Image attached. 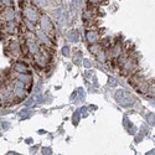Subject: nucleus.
I'll use <instances>...</instances> for the list:
<instances>
[{
    "label": "nucleus",
    "instance_id": "1",
    "mask_svg": "<svg viewBox=\"0 0 155 155\" xmlns=\"http://www.w3.org/2000/svg\"><path fill=\"white\" fill-rule=\"evenodd\" d=\"M114 98L122 107L129 108L134 104V98L129 94V92H125V91H122V89L117 91V93L114 94Z\"/></svg>",
    "mask_w": 155,
    "mask_h": 155
},
{
    "label": "nucleus",
    "instance_id": "2",
    "mask_svg": "<svg viewBox=\"0 0 155 155\" xmlns=\"http://www.w3.org/2000/svg\"><path fill=\"white\" fill-rule=\"evenodd\" d=\"M23 13L25 15V18H26L30 23H36L40 19V14L37 11V9H35L34 6H25L23 9Z\"/></svg>",
    "mask_w": 155,
    "mask_h": 155
},
{
    "label": "nucleus",
    "instance_id": "3",
    "mask_svg": "<svg viewBox=\"0 0 155 155\" xmlns=\"http://www.w3.org/2000/svg\"><path fill=\"white\" fill-rule=\"evenodd\" d=\"M40 27L46 34H49L54 30V25L49 19V16H46V15H41L40 16Z\"/></svg>",
    "mask_w": 155,
    "mask_h": 155
},
{
    "label": "nucleus",
    "instance_id": "4",
    "mask_svg": "<svg viewBox=\"0 0 155 155\" xmlns=\"http://www.w3.org/2000/svg\"><path fill=\"white\" fill-rule=\"evenodd\" d=\"M122 66H123V73H125V72H133L137 67V61L134 57H128L123 61Z\"/></svg>",
    "mask_w": 155,
    "mask_h": 155
},
{
    "label": "nucleus",
    "instance_id": "5",
    "mask_svg": "<svg viewBox=\"0 0 155 155\" xmlns=\"http://www.w3.org/2000/svg\"><path fill=\"white\" fill-rule=\"evenodd\" d=\"M26 44H27V49L30 54H32V55L39 54V45L36 44V40L34 37H29L26 40Z\"/></svg>",
    "mask_w": 155,
    "mask_h": 155
},
{
    "label": "nucleus",
    "instance_id": "6",
    "mask_svg": "<svg viewBox=\"0 0 155 155\" xmlns=\"http://www.w3.org/2000/svg\"><path fill=\"white\" fill-rule=\"evenodd\" d=\"M86 40H87V42H88L89 45L96 44L97 40H98V32L94 31V30L87 31V32H86Z\"/></svg>",
    "mask_w": 155,
    "mask_h": 155
},
{
    "label": "nucleus",
    "instance_id": "7",
    "mask_svg": "<svg viewBox=\"0 0 155 155\" xmlns=\"http://www.w3.org/2000/svg\"><path fill=\"white\" fill-rule=\"evenodd\" d=\"M13 94L18 98V99H23V98L26 96V91H25V87H20V86H14L13 89Z\"/></svg>",
    "mask_w": 155,
    "mask_h": 155
},
{
    "label": "nucleus",
    "instance_id": "8",
    "mask_svg": "<svg viewBox=\"0 0 155 155\" xmlns=\"http://www.w3.org/2000/svg\"><path fill=\"white\" fill-rule=\"evenodd\" d=\"M122 54H123V47H122V45H120V44H116L114 47L112 49V52H111L112 57H113V58H119Z\"/></svg>",
    "mask_w": 155,
    "mask_h": 155
},
{
    "label": "nucleus",
    "instance_id": "9",
    "mask_svg": "<svg viewBox=\"0 0 155 155\" xmlns=\"http://www.w3.org/2000/svg\"><path fill=\"white\" fill-rule=\"evenodd\" d=\"M149 87H150V83L149 82H145V81H142L140 83H139L137 86V88L138 91L142 93V94H148V92H149Z\"/></svg>",
    "mask_w": 155,
    "mask_h": 155
},
{
    "label": "nucleus",
    "instance_id": "10",
    "mask_svg": "<svg viewBox=\"0 0 155 155\" xmlns=\"http://www.w3.org/2000/svg\"><path fill=\"white\" fill-rule=\"evenodd\" d=\"M16 80L24 82L25 85H29V83H31V81H32V78H31V76H30L29 73H26V72L19 73V75H18V77H16Z\"/></svg>",
    "mask_w": 155,
    "mask_h": 155
},
{
    "label": "nucleus",
    "instance_id": "11",
    "mask_svg": "<svg viewBox=\"0 0 155 155\" xmlns=\"http://www.w3.org/2000/svg\"><path fill=\"white\" fill-rule=\"evenodd\" d=\"M9 52L14 55V56H19L20 55V47H19V44L15 42V41H13L11 44H10L9 46Z\"/></svg>",
    "mask_w": 155,
    "mask_h": 155
},
{
    "label": "nucleus",
    "instance_id": "12",
    "mask_svg": "<svg viewBox=\"0 0 155 155\" xmlns=\"http://www.w3.org/2000/svg\"><path fill=\"white\" fill-rule=\"evenodd\" d=\"M36 56V63L40 65V66H45L46 63H47V56H46L45 54H37L35 55Z\"/></svg>",
    "mask_w": 155,
    "mask_h": 155
},
{
    "label": "nucleus",
    "instance_id": "13",
    "mask_svg": "<svg viewBox=\"0 0 155 155\" xmlns=\"http://www.w3.org/2000/svg\"><path fill=\"white\" fill-rule=\"evenodd\" d=\"M14 70L16 71L18 73H23V72H26L27 71V65L24 63V62H18V63H15Z\"/></svg>",
    "mask_w": 155,
    "mask_h": 155
},
{
    "label": "nucleus",
    "instance_id": "14",
    "mask_svg": "<svg viewBox=\"0 0 155 155\" xmlns=\"http://www.w3.org/2000/svg\"><path fill=\"white\" fill-rule=\"evenodd\" d=\"M37 36H39V39L42 41V42L45 44V45H51V40L49 39V36L46 35V32H44L42 30L40 31V32H37Z\"/></svg>",
    "mask_w": 155,
    "mask_h": 155
},
{
    "label": "nucleus",
    "instance_id": "15",
    "mask_svg": "<svg viewBox=\"0 0 155 155\" xmlns=\"http://www.w3.org/2000/svg\"><path fill=\"white\" fill-rule=\"evenodd\" d=\"M3 16L6 19V20H13L15 18V13H14V10L13 9H5L4 10V13H3Z\"/></svg>",
    "mask_w": 155,
    "mask_h": 155
},
{
    "label": "nucleus",
    "instance_id": "16",
    "mask_svg": "<svg viewBox=\"0 0 155 155\" xmlns=\"http://www.w3.org/2000/svg\"><path fill=\"white\" fill-rule=\"evenodd\" d=\"M96 58H97V61H98V62H101V63H104L106 60H107V55H106L104 51L101 50L99 52H98V54L96 55Z\"/></svg>",
    "mask_w": 155,
    "mask_h": 155
},
{
    "label": "nucleus",
    "instance_id": "17",
    "mask_svg": "<svg viewBox=\"0 0 155 155\" xmlns=\"http://www.w3.org/2000/svg\"><path fill=\"white\" fill-rule=\"evenodd\" d=\"M102 50V46L101 45H98V44H92V45H89V51H91V54H93V55H97L99 51Z\"/></svg>",
    "mask_w": 155,
    "mask_h": 155
},
{
    "label": "nucleus",
    "instance_id": "18",
    "mask_svg": "<svg viewBox=\"0 0 155 155\" xmlns=\"http://www.w3.org/2000/svg\"><path fill=\"white\" fill-rule=\"evenodd\" d=\"M67 37H68V40H71L72 42H77V41H78V34H77V31L72 30V31H70V32H68Z\"/></svg>",
    "mask_w": 155,
    "mask_h": 155
},
{
    "label": "nucleus",
    "instance_id": "19",
    "mask_svg": "<svg viewBox=\"0 0 155 155\" xmlns=\"http://www.w3.org/2000/svg\"><path fill=\"white\" fill-rule=\"evenodd\" d=\"M145 119H147V122L150 124V125H155V114H148L147 117H145Z\"/></svg>",
    "mask_w": 155,
    "mask_h": 155
},
{
    "label": "nucleus",
    "instance_id": "20",
    "mask_svg": "<svg viewBox=\"0 0 155 155\" xmlns=\"http://www.w3.org/2000/svg\"><path fill=\"white\" fill-rule=\"evenodd\" d=\"M73 61L76 62V63H80V62L82 61V54L80 52V51H77V52H76L75 57H73Z\"/></svg>",
    "mask_w": 155,
    "mask_h": 155
},
{
    "label": "nucleus",
    "instance_id": "21",
    "mask_svg": "<svg viewBox=\"0 0 155 155\" xmlns=\"http://www.w3.org/2000/svg\"><path fill=\"white\" fill-rule=\"evenodd\" d=\"M72 120H73V124L75 125H77L78 124V120H80V112H76L73 117H72Z\"/></svg>",
    "mask_w": 155,
    "mask_h": 155
},
{
    "label": "nucleus",
    "instance_id": "22",
    "mask_svg": "<svg viewBox=\"0 0 155 155\" xmlns=\"http://www.w3.org/2000/svg\"><path fill=\"white\" fill-rule=\"evenodd\" d=\"M62 55H63V56H68L70 55V47H68V46H65V47L62 49Z\"/></svg>",
    "mask_w": 155,
    "mask_h": 155
},
{
    "label": "nucleus",
    "instance_id": "23",
    "mask_svg": "<svg viewBox=\"0 0 155 155\" xmlns=\"http://www.w3.org/2000/svg\"><path fill=\"white\" fill-rule=\"evenodd\" d=\"M1 3H3L4 5H6V6H11V5H13V1H11V0H1Z\"/></svg>",
    "mask_w": 155,
    "mask_h": 155
},
{
    "label": "nucleus",
    "instance_id": "24",
    "mask_svg": "<svg viewBox=\"0 0 155 155\" xmlns=\"http://www.w3.org/2000/svg\"><path fill=\"white\" fill-rule=\"evenodd\" d=\"M83 65H85V67H87V68H89V67H91V62L88 60H85L83 61Z\"/></svg>",
    "mask_w": 155,
    "mask_h": 155
},
{
    "label": "nucleus",
    "instance_id": "25",
    "mask_svg": "<svg viewBox=\"0 0 155 155\" xmlns=\"http://www.w3.org/2000/svg\"><path fill=\"white\" fill-rule=\"evenodd\" d=\"M88 1H89L91 4H93V5H96V4H99L102 0H88Z\"/></svg>",
    "mask_w": 155,
    "mask_h": 155
},
{
    "label": "nucleus",
    "instance_id": "26",
    "mask_svg": "<svg viewBox=\"0 0 155 155\" xmlns=\"http://www.w3.org/2000/svg\"><path fill=\"white\" fill-rule=\"evenodd\" d=\"M40 91H41V85L39 83V85H37V87H35V93H39Z\"/></svg>",
    "mask_w": 155,
    "mask_h": 155
},
{
    "label": "nucleus",
    "instance_id": "27",
    "mask_svg": "<svg viewBox=\"0 0 155 155\" xmlns=\"http://www.w3.org/2000/svg\"><path fill=\"white\" fill-rule=\"evenodd\" d=\"M42 151H44V154H50L51 150H50V149H46V148H45V149H42Z\"/></svg>",
    "mask_w": 155,
    "mask_h": 155
},
{
    "label": "nucleus",
    "instance_id": "28",
    "mask_svg": "<svg viewBox=\"0 0 155 155\" xmlns=\"http://www.w3.org/2000/svg\"><path fill=\"white\" fill-rule=\"evenodd\" d=\"M0 103H1V98H0Z\"/></svg>",
    "mask_w": 155,
    "mask_h": 155
}]
</instances>
